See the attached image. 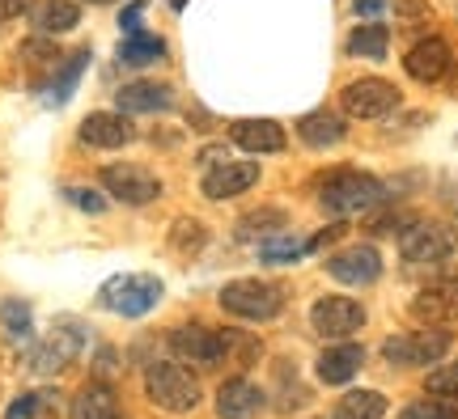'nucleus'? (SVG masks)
<instances>
[{
  "instance_id": "obj_4",
  "label": "nucleus",
  "mask_w": 458,
  "mask_h": 419,
  "mask_svg": "<svg viewBox=\"0 0 458 419\" xmlns=\"http://www.w3.org/2000/svg\"><path fill=\"white\" fill-rule=\"evenodd\" d=\"M450 343L454 339H450L445 326H420V331H408V335H391L382 343V356L399 369H428L450 352Z\"/></svg>"
},
{
  "instance_id": "obj_20",
  "label": "nucleus",
  "mask_w": 458,
  "mask_h": 419,
  "mask_svg": "<svg viewBox=\"0 0 458 419\" xmlns=\"http://www.w3.org/2000/svg\"><path fill=\"white\" fill-rule=\"evenodd\" d=\"M229 140L242 153H280L284 148V128L276 119H238L229 128Z\"/></svg>"
},
{
  "instance_id": "obj_23",
  "label": "nucleus",
  "mask_w": 458,
  "mask_h": 419,
  "mask_svg": "<svg viewBox=\"0 0 458 419\" xmlns=\"http://www.w3.org/2000/svg\"><path fill=\"white\" fill-rule=\"evenodd\" d=\"M77 21H81V4L77 0H43L38 13H34V30L64 34V30H77Z\"/></svg>"
},
{
  "instance_id": "obj_17",
  "label": "nucleus",
  "mask_w": 458,
  "mask_h": 419,
  "mask_svg": "<svg viewBox=\"0 0 458 419\" xmlns=\"http://www.w3.org/2000/svg\"><path fill=\"white\" fill-rule=\"evenodd\" d=\"M360 365H365V348L360 343H335V348H327V352L318 356L314 373H318L323 386H348L360 373Z\"/></svg>"
},
{
  "instance_id": "obj_37",
  "label": "nucleus",
  "mask_w": 458,
  "mask_h": 419,
  "mask_svg": "<svg viewBox=\"0 0 458 419\" xmlns=\"http://www.w3.org/2000/svg\"><path fill=\"white\" fill-rule=\"evenodd\" d=\"M140 21H145V4H128L123 17H119V26H123L128 34H140Z\"/></svg>"
},
{
  "instance_id": "obj_41",
  "label": "nucleus",
  "mask_w": 458,
  "mask_h": 419,
  "mask_svg": "<svg viewBox=\"0 0 458 419\" xmlns=\"http://www.w3.org/2000/svg\"><path fill=\"white\" fill-rule=\"evenodd\" d=\"M89 4H114V0H89Z\"/></svg>"
},
{
  "instance_id": "obj_7",
  "label": "nucleus",
  "mask_w": 458,
  "mask_h": 419,
  "mask_svg": "<svg viewBox=\"0 0 458 419\" xmlns=\"http://www.w3.org/2000/svg\"><path fill=\"white\" fill-rule=\"evenodd\" d=\"M98 182L111 191V199L119 204H131V208H140V204H153L157 195H162V178L148 174L145 165H131V162H119V165H102Z\"/></svg>"
},
{
  "instance_id": "obj_40",
  "label": "nucleus",
  "mask_w": 458,
  "mask_h": 419,
  "mask_svg": "<svg viewBox=\"0 0 458 419\" xmlns=\"http://www.w3.org/2000/svg\"><path fill=\"white\" fill-rule=\"evenodd\" d=\"M165 4H174V9H182V4H187V0H165Z\"/></svg>"
},
{
  "instance_id": "obj_30",
  "label": "nucleus",
  "mask_w": 458,
  "mask_h": 419,
  "mask_svg": "<svg viewBox=\"0 0 458 419\" xmlns=\"http://www.w3.org/2000/svg\"><path fill=\"white\" fill-rule=\"evenodd\" d=\"M297 258H306V242H297V238H280V242H259V263L267 267H289Z\"/></svg>"
},
{
  "instance_id": "obj_19",
  "label": "nucleus",
  "mask_w": 458,
  "mask_h": 419,
  "mask_svg": "<svg viewBox=\"0 0 458 419\" xmlns=\"http://www.w3.org/2000/svg\"><path fill=\"white\" fill-rule=\"evenodd\" d=\"M114 106H119V114H157V111H170V106H174V94H170V85L131 81L114 94Z\"/></svg>"
},
{
  "instance_id": "obj_16",
  "label": "nucleus",
  "mask_w": 458,
  "mask_h": 419,
  "mask_svg": "<svg viewBox=\"0 0 458 419\" xmlns=\"http://www.w3.org/2000/svg\"><path fill=\"white\" fill-rule=\"evenodd\" d=\"M81 145L89 148H123L131 145V136H136V128H131L123 114H111V111H94L81 119Z\"/></svg>"
},
{
  "instance_id": "obj_6",
  "label": "nucleus",
  "mask_w": 458,
  "mask_h": 419,
  "mask_svg": "<svg viewBox=\"0 0 458 419\" xmlns=\"http://www.w3.org/2000/svg\"><path fill=\"white\" fill-rule=\"evenodd\" d=\"M162 301V280L157 275H114L102 289V306L123 314V318H145Z\"/></svg>"
},
{
  "instance_id": "obj_10",
  "label": "nucleus",
  "mask_w": 458,
  "mask_h": 419,
  "mask_svg": "<svg viewBox=\"0 0 458 419\" xmlns=\"http://www.w3.org/2000/svg\"><path fill=\"white\" fill-rule=\"evenodd\" d=\"M310 323L318 335L327 339H348L365 326V306L352 297H318L310 309Z\"/></svg>"
},
{
  "instance_id": "obj_27",
  "label": "nucleus",
  "mask_w": 458,
  "mask_h": 419,
  "mask_svg": "<svg viewBox=\"0 0 458 419\" xmlns=\"http://www.w3.org/2000/svg\"><path fill=\"white\" fill-rule=\"evenodd\" d=\"M165 55V43L162 38H157V34H128V38H123V43H119V60H123V64H157V60H162Z\"/></svg>"
},
{
  "instance_id": "obj_1",
  "label": "nucleus",
  "mask_w": 458,
  "mask_h": 419,
  "mask_svg": "<svg viewBox=\"0 0 458 419\" xmlns=\"http://www.w3.org/2000/svg\"><path fill=\"white\" fill-rule=\"evenodd\" d=\"M145 394L153 406H162V411H196L199 406V381L196 373L187 369L182 360H153L145 373Z\"/></svg>"
},
{
  "instance_id": "obj_14",
  "label": "nucleus",
  "mask_w": 458,
  "mask_h": 419,
  "mask_svg": "<svg viewBox=\"0 0 458 419\" xmlns=\"http://www.w3.org/2000/svg\"><path fill=\"white\" fill-rule=\"evenodd\" d=\"M450 60H454V51H450V43L445 38H420L416 47L403 55V68H408V77L411 81H425V85H433V81H442L445 72H450Z\"/></svg>"
},
{
  "instance_id": "obj_5",
  "label": "nucleus",
  "mask_w": 458,
  "mask_h": 419,
  "mask_svg": "<svg viewBox=\"0 0 458 419\" xmlns=\"http://www.w3.org/2000/svg\"><path fill=\"white\" fill-rule=\"evenodd\" d=\"M458 250V229L450 221H411L399 233V255L408 263H442Z\"/></svg>"
},
{
  "instance_id": "obj_15",
  "label": "nucleus",
  "mask_w": 458,
  "mask_h": 419,
  "mask_svg": "<svg viewBox=\"0 0 458 419\" xmlns=\"http://www.w3.org/2000/svg\"><path fill=\"white\" fill-rule=\"evenodd\" d=\"M259 182V162H221L204 174V195L208 199H238Z\"/></svg>"
},
{
  "instance_id": "obj_34",
  "label": "nucleus",
  "mask_w": 458,
  "mask_h": 419,
  "mask_svg": "<svg viewBox=\"0 0 458 419\" xmlns=\"http://www.w3.org/2000/svg\"><path fill=\"white\" fill-rule=\"evenodd\" d=\"M399 419H458L450 406H442L437 398H425V403H411V406H403V415Z\"/></svg>"
},
{
  "instance_id": "obj_24",
  "label": "nucleus",
  "mask_w": 458,
  "mask_h": 419,
  "mask_svg": "<svg viewBox=\"0 0 458 419\" xmlns=\"http://www.w3.org/2000/svg\"><path fill=\"white\" fill-rule=\"evenodd\" d=\"M89 68V47H77L72 55H68L64 64L55 68V77H51V89H47V102H68L72 97V89H77V81H81V72Z\"/></svg>"
},
{
  "instance_id": "obj_12",
  "label": "nucleus",
  "mask_w": 458,
  "mask_h": 419,
  "mask_svg": "<svg viewBox=\"0 0 458 419\" xmlns=\"http://www.w3.org/2000/svg\"><path fill=\"white\" fill-rule=\"evenodd\" d=\"M170 352L179 360H196V365H221L225 360V343H221V331L187 323L179 331H170Z\"/></svg>"
},
{
  "instance_id": "obj_9",
  "label": "nucleus",
  "mask_w": 458,
  "mask_h": 419,
  "mask_svg": "<svg viewBox=\"0 0 458 419\" xmlns=\"http://www.w3.org/2000/svg\"><path fill=\"white\" fill-rule=\"evenodd\" d=\"M81 348H85V326L55 323V326H51V335L34 348L30 369L34 373H60V369H68V365L81 356Z\"/></svg>"
},
{
  "instance_id": "obj_18",
  "label": "nucleus",
  "mask_w": 458,
  "mask_h": 419,
  "mask_svg": "<svg viewBox=\"0 0 458 419\" xmlns=\"http://www.w3.org/2000/svg\"><path fill=\"white\" fill-rule=\"evenodd\" d=\"M259 406H263V390L255 381H246V377H229L216 390V415L221 419H250L259 415Z\"/></svg>"
},
{
  "instance_id": "obj_31",
  "label": "nucleus",
  "mask_w": 458,
  "mask_h": 419,
  "mask_svg": "<svg viewBox=\"0 0 458 419\" xmlns=\"http://www.w3.org/2000/svg\"><path fill=\"white\" fill-rule=\"evenodd\" d=\"M221 343H225V356L233 360V365H255L259 360V339L250 335H238V331H221Z\"/></svg>"
},
{
  "instance_id": "obj_29",
  "label": "nucleus",
  "mask_w": 458,
  "mask_h": 419,
  "mask_svg": "<svg viewBox=\"0 0 458 419\" xmlns=\"http://www.w3.org/2000/svg\"><path fill=\"white\" fill-rule=\"evenodd\" d=\"M276 229H284V212L280 208H259V212H246L242 225H238V238H246V242H267V233H276Z\"/></svg>"
},
{
  "instance_id": "obj_36",
  "label": "nucleus",
  "mask_w": 458,
  "mask_h": 419,
  "mask_svg": "<svg viewBox=\"0 0 458 419\" xmlns=\"http://www.w3.org/2000/svg\"><path fill=\"white\" fill-rule=\"evenodd\" d=\"M26 60H34V64H38V60H43V64H60V55H55V47H51V43H26Z\"/></svg>"
},
{
  "instance_id": "obj_2",
  "label": "nucleus",
  "mask_w": 458,
  "mask_h": 419,
  "mask_svg": "<svg viewBox=\"0 0 458 419\" xmlns=\"http://www.w3.org/2000/svg\"><path fill=\"white\" fill-rule=\"evenodd\" d=\"M382 199H386V187L374 174H360V170H335L327 178V187H323V208L331 216H340V221L374 212Z\"/></svg>"
},
{
  "instance_id": "obj_8",
  "label": "nucleus",
  "mask_w": 458,
  "mask_h": 419,
  "mask_svg": "<svg viewBox=\"0 0 458 419\" xmlns=\"http://www.w3.org/2000/svg\"><path fill=\"white\" fill-rule=\"evenodd\" d=\"M399 102H403V94L382 77H360V81L344 85L340 94L344 114H352V119H382V114L399 111Z\"/></svg>"
},
{
  "instance_id": "obj_39",
  "label": "nucleus",
  "mask_w": 458,
  "mask_h": 419,
  "mask_svg": "<svg viewBox=\"0 0 458 419\" xmlns=\"http://www.w3.org/2000/svg\"><path fill=\"white\" fill-rule=\"evenodd\" d=\"M382 9H386L382 0H357V17H360V13H365V17H377Z\"/></svg>"
},
{
  "instance_id": "obj_33",
  "label": "nucleus",
  "mask_w": 458,
  "mask_h": 419,
  "mask_svg": "<svg viewBox=\"0 0 458 419\" xmlns=\"http://www.w3.org/2000/svg\"><path fill=\"white\" fill-rule=\"evenodd\" d=\"M204 238H208L204 225L191 221V216H179V221H174V233H170V242L179 246V250H187V255H196L199 246H204Z\"/></svg>"
},
{
  "instance_id": "obj_26",
  "label": "nucleus",
  "mask_w": 458,
  "mask_h": 419,
  "mask_svg": "<svg viewBox=\"0 0 458 419\" xmlns=\"http://www.w3.org/2000/svg\"><path fill=\"white\" fill-rule=\"evenodd\" d=\"M386 415V398L377 390H348L335 406V419H382Z\"/></svg>"
},
{
  "instance_id": "obj_28",
  "label": "nucleus",
  "mask_w": 458,
  "mask_h": 419,
  "mask_svg": "<svg viewBox=\"0 0 458 419\" xmlns=\"http://www.w3.org/2000/svg\"><path fill=\"white\" fill-rule=\"evenodd\" d=\"M4 419H55V394L51 390H30L4 411Z\"/></svg>"
},
{
  "instance_id": "obj_25",
  "label": "nucleus",
  "mask_w": 458,
  "mask_h": 419,
  "mask_svg": "<svg viewBox=\"0 0 458 419\" xmlns=\"http://www.w3.org/2000/svg\"><path fill=\"white\" fill-rule=\"evenodd\" d=\"M391 47V30L382 21H365L348 34V55H365V60H382Z\"/></svg>"
},
{
  "instance_id": "obj_35",
  "label": "nucleus",
  "mask_w": 458,
  "mask_h": 419,
  "mask_svg": "<svg viewBox=\"0 0 458 419\" xmlns=\"http://www.w3.org/2000/svg\"><path fill=\"white\" fill-rule=\"evenodd\" d=\"M68 199H72L77 208H85V212H102V208H106V199H102L98 191H77V187H68Z\"/></svg>"
},
{
  "instance_id": "obj_22",
  "label": "nucleus",
  "mask_w": 458,
  "mask_h": 419,
  "mask_svg": "<svg viewBox=\"0 0 458 419\" xmlns=\"http://www.w3.org/2000/svg\"><path fill=\"white\" fill-rule=\"evenodd\" d=\"M344 131H348V123H344L340 114H331V111H310V114H301V119H297V136H301L306 145H314V148L340 145Z\"/></svg>"
},
{
  "instance_id": "obj_3",
  "label": "nucleus",
  "mask_w": 458,
  "mask_h": 419,
  "mask_svg": "<svg viewBox=\"0 0 458 419\" xmlns=\"http://www.w3.org/2000/svg\"><path fill=\"white\" fill-rule=\"evenodd\" d=\"M221 309L229 318H242V323H267L284 309V292L272 280H229L221 289Z\"/></svg>"
},
{
  "instance_id": "obj_38",
  "label": "nucleus",
  "mask_w": 458,
  "mask_h": 419,
  "mask_svg": "<svg viewBox=\"0 0 458 419\" xmlns=\"http://www.w3.org/2000/svg\"><path fill=\"white\" fill-rule=\"evenodd\" d=\"M17 13H26V0H0V21H4V17H17Z\"/></svg>"
},
{
  "instance_id": "obj_11",
  "label": "nucleus",
  "mask_w": 458,
  "mask_h": 419,
  "mask_svg": "<svg viewBox=\"0 0 458 419\" xmlns=\"http://www.w3.org/2000/svg\"><path fill=\"white\" fill-rule=\"evenodd\" d=\"M327 275L340 280V284H348V289H365V284H374L377 275H382V255H377L374 246L335 250V255L327 258Z\"/></svg>"
},
{
  "instance_id": "obj_13",
  "label": "nucleus",
  "mask_w": 458,
  "mask_h": 419,
  "mask_svg": "<svg viewBox=\"0 0 458 419\" xmlns=\"http://www.w3.org/2000/svg\"><path fill=\"white\" fill-rule=\"evenodd\" d=\"M411 318L425 326L458 323V280H437L411 297Z\"/></svg>"
},
{
  "instance_id": "obj_32",
  "label": "nucleus",
  "mask_w": 458,
  "mask_h": 419,
  "mask_svg": "<svg viewBox=\"0 0 458 419\" xmlns=\"http://www.w3.org/2000/svg\"><path fill=\"white\" fill-rule=\"evenodd\" d=\"M0 326L13 339L30 335V306L26 301H0Z\"/></svg>"
},
{
  "instance_id": "obj_21",
  "label": "nucleus",
  "mask_w": 458,
  "mask_h": 419,
  "mask_svg": "<svg viewBox=\"0 0 458 419\" xmlns=\"http://www.w3.org/2000/svg\"><path fill=\"white\" fill-rule=\"evenodd\" d=\"M68 419H119V394L106 381H89V386L72 398Z\"/></svg>"
}]
</instances>
